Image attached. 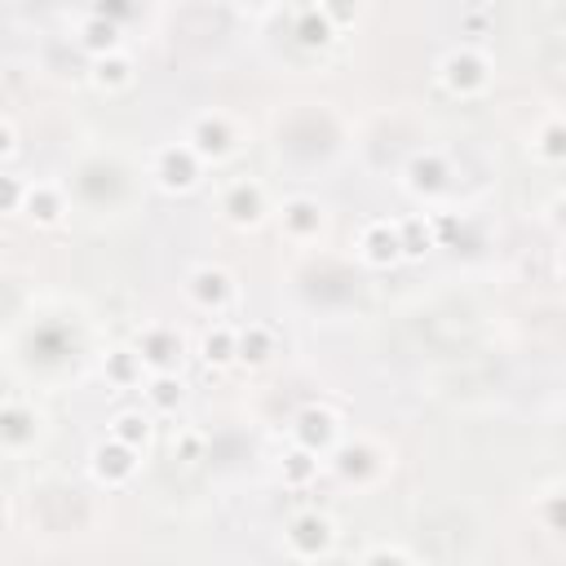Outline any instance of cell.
<instances>
[{"instance_id":"cell-1","label":"cell","mask_w":566,"mask_h":566,"mask_svg":"<svg viewBox=\"0 0 566 566\" xmlns=\"http://www.w3.org/2000/svg\"><path fill=\"white\" fill-rule=\"evenodd\" d=\"M336 522L327 517V513H318V509H301V513H292L287 517V526H283V548L296 557V562H318V557H327L332 548H336Z\"/></svg>"},{"instance_id":"cell-2","label":"cell","mask_w":566,"mask_h":566,"mask_svg":"<svg viewBox=\"0 0 566 566\" xmlns=\"http://www.w3.org/2000/svg\"><path fill=\"white\" fill-rule=\"evenodd\" d=\"M203 168H208V164L195 155L190 142H168V146H159V150L150 155V177H155V186H159L164 195H186V190H195L199 177H203Z\"/></svg>"},{"instance_id":"cell-3","label":"cell","mask_w":566,"mask_h":566,"mask_svg":"<svg viewBox=\"0 0 566 566\" xmlns=\"http://www.w3.org/2000/svg\"><path fill=\"white\" fill-rule=\"evenodd\" d=\"M438 84L451 93V97H478V93H486V84H491V62H486V53H478V49H447L442 53V62H438Z\"/></svg>"},{"instance_id":"cell-4","label":"cell","mask_w":566,"mask_h":566,"mask_svg":"<svg viewBox=\"0 0 566 566\" xmlns=\"http://www.w3.org/2000/svg\"><path fill=\"white\" fill-rule=\"evenodd\" d=\"M327 464H332V473H336L340 482L371 486V482L389 469V451H385V447H376L371 438H345V442L327 455Z\"/></svg>"},{"instance_id":"cell-5","label":"cell","mask_w":566,"mask_h":566,"mask_svg":"<svg viewBox=\"0 0 566 566\" xmlns=\"http://www.w3.org/2000/svg\"><path fill=\"white\" fill-rule=\"evenodd\" d=\"M186 142L195 146V155L203 164H221V159H230L239 150V124L226 111H203V115L190 119Z\"/></svg>"},{"instance_id":"cell-6","label":"cell","mask_w":566,"mask_h":566,"mask_svg":"<svg viewBox=\"0 0 566 566\" xmlns=\"http://www.w3.org/2000/svg\"><path fill=\"white\" fill-rule=\"evenodd\" d=\"M340 442H345V433H340V416L332 407L310 402V407H301L292 416V447H305V451H314V455L327 460Z\"/></svg>"},{"instance_id":"cell-7","label":"cell","mask_w":566,"mask_h":566,"mask_svg":"<svg viewBox=\"0 0 566 566\" xmlns=\"http://www.w3.org/2000/svg\"><path fill=\"white\" fill-rule=\"evenodd\" d=\"M270 212V199H265V186L256 177H234L226 190H221V217L234 226V230H252L261 226Z\"/></svg>"},{"instance_id":"cell-8","label":"cell","mask_w":566,"mask_h":566,"mask_svg":"<svg viewBox=\"0 0 566 566\" xmlns=\"http://www.w3.org/2000/svg\"><path fill=\"white\" fill-rule=\"evenodd\" d=\"M186 292H190V301H195L199 310H208V314H226V310L239 301V283H234V274L221 270V265H195L190 279H186Z\"/></svg>"},{"instance_id":"cell-9","label":"cell","mask_w":566,"mask_h":566,"mask_svg":"<svg viewBox=\"0 0 566 566\" xmlns=\"http://www.w3.org/2000/svg\"><path fill=\"white\" fill-rule=\"evenodd\" d=\"M133 349L142 354L146 371H177V363H181V354H186V340H181V332L168 327V323H146V327L137 332V345H133Z\"/></svg>"},{"instance_id":"cell-10","label":"cell","mask_w":566,"mask_h":566,"mask_svg":"<svg viewBox=\"0 0 566 566\" xmlns=\"http://www.w3.org/2000/svg\"><path fill=\"white\" fill-rule=\"evenodd\" d=\"M137 464H142V451L115 442L111 433L88 451V469H93V478H97L102 486H124V482L137 473Z\"/></svg>"},{"instance_id":"cell-11","label":"cell","mask_w":566,"mask_h":566,"mask_svg":"<svg viewBox=\"0 0 566 566\" xmlns=\"http://www.w3.org/2000/svg\"><path fill=\"white\" fill-rule=\"evenodd\" d=\"M358 256H363L367 265H376V270L402 261V234H398V221H389V217L367 221V226L358 230Z\"/></svg>"},{"instance_id":"cell-12","label":"cell","mask_w":566,"mask_h":566,"mask_svg":"<svg viewBox=\"0 0 566 566\" xmlns=\"http://www.w3.org/2000/svg\"><path fill=\"white\" fill-rule=\"evenodd\" d=\"M407 190L411 195H420V199H433V195H442L447 190V181H451V164H447V155L442 150H416L411 159H407Z\"/></svg>"},{"instance_id":"cell-13","label":"cell","mask_w":566,"mask_h":566,"mask_svg":"<svg viewBox=\"0 0 566 566\" xmlns=\"http://www.w3.org/2000/svg\"><path fill=\"white\" fill-rule=\"evenodd\" d=\"M323 221H327V212H323V203L310 199V195H292V199H283V208H279V226H283V234L296 239V243L318 239V234H323Z\"/></svg>"},{"instance_id":"cell-14","label":"cell","mask_w":566,"mask_h":566,"mask_svg":"<svg viewBox=\"0 0 566 566\" xmlns=\"http://www.w3.org/2000/svg\"><path fill=\"white\" fill-rule=\"evenodd\" d=\"M80 49L88 57H106V53H119V22L106 18L102 9H88L80 18Z\"/></svg>"},{"instance_id":"cell-15","label":"cell","mask_w":566,"mask_h":566,"mask_svg":"<svg viewBox=\"0 0 566 566\" xmlns=\"http://www.w3.org/2000/svg\"><path fill=\"white\" fill-rule=\"evenodd\" d=\"M22 217H31L35 226H57V221L66 217V195H62V186H57V181H31Z\"/></svg>"},{"instance_id":"cell-16","label":"cell","mask_w":566,"mask_h":566,"mask_svg":"<svg viewBox=\"0 0 566 566\" xmlns=\"http://www.w3.org/2000/svg\"><path fill=\"white\" fill-rule=\"evenodd\" d=\"M199 358H203V367H230V363H239V327H234V323H212V327H203V336H199Z\"/></svg>"},{"instance_id":"cell-17","label":"cell","mask_w":566,"mask_h":566,"mask_svg":"<svg viewBox=\"0 0 566 566\" xmlns=\"http://www.w3.org/2000/svg\"><path fill=\"white\" fill-rule=\"evenodd\" d=\"M102 376H106V385H115V389H137V385H146V363H142V354H137L133 345H115V349L102 358Z\"/></svg>"},{"instance_id":"cell-18","label":"cell","mask_w":566,"mask_h":566,"mask_svg":"<svg viewBox=\"0 0 566 566\" xmlns=\"http://www.w3.org/2000/svg\"><path fill=\"white\" fill-rule=\"evenodd\" d=\"M35 424H40V416L31 407H22L18 398H4V407H0V442L9 451H22L27 442H35Z\"/></svg>"},{"instance_id":"cell-19","label":"cell","mask_w":566,"mask_h":566,"mask_svg":"<svg viewBox=\"0 0 566 566\" xmlns=\"http://www.w3.org/2000/svg\"><path fill=\"white\" fill-rule=\"evenodd\" d=\"M88 80H93L102 93H124V88L137 80V66H133V57L119 49V53L93 57V62H88Z\"/></svg>"},{"instance_id":"cell-20","label":"cell","mask_w":566,"mask_h":566,"mask_svg":"<svg viewBox=\"0 0 566 566\" xmlns=\"http://www.w3.org/2000/svg\"><path fill=\"white\" fill-rule=\"evenodd\" d=\"M296 40L305 49H323V44L336 40V22H332L327 4H301L296 9Z\"/></svg>"},{"instance_id":"cell-21","label":"cell","mask_w":566,"mask_h":566,"mask_svg":"<svg viewBox=\"0 0 566 566\" xmlns=\"http://www.w3.org/2000/svg\"><path fill=\"white\" fill-rule=\"evenodd\" d=\"M274 354H279V336H274V327H265V323H243V327H239V363H248V367H265Z\"/></svg>"},{"instance_id":"cell-22","label":"cell","mask_w":566,"mask_h":566,"mask_svg":"<svg viewBox=\"0 0 566 566\" xmlns=\"http://www.w3.org/2000/svg\"><path fill=\"white\" fill-rule=\"evenodd\" d=\"M142 398L150 411H177L186 402V385L177 371H150L146 385H142Z\"/></svg>"},{"instance_id":"cell-23","label":"cell","mask_w":566,"mask_h":566,"mask_svg":"<svg viewBox=\"0 0 566 566\" xmlns=\"http://www.w3.org/2000/svg\"><path fill=\"white\" fill-rule=\"evenodd\" d=\"M398 234H402V261H420V256L438 243L429 212H420V217H398Z\"/></svg>"},{"instance_id":"cell-24","label":"cell","mask_w":566,"mask_h":566,"mask_svg":"<svg viewBox=\"0 0 566 566\" xmlns=\"http://www.w3.org/2000/svg\"><path fill=\"white\" fill-rule=\"evenodd\" d=\"M318 464H323V455H314L305 447H287L283 460H279V478H283V486L301 491V486H310L318 478Z\"/></svg>"},{"instance_id":"cell-25","label":"cell","mask_w":566,"mask_h":566,"mask_svg":"<svg viewBox=\"0 0 566 566\" xmlns=\"http://www.w3.org/2000/svg\"><path fill=\"white\" fill-rule=\"evenodd\" d=\"M150 433H155V424H150L146 411H119L111 420V438L124 442V447H133V451H146L150 447Z\"/></svg>"},{"instance_id":"cell-26","label":"cell","mask_w":566,"mask_h":566,"mask_svg":"<svg viewBox=\"0 0 566 566\" xmlns=\"http://www.w3.org/2000/svg\"><path fill=\"white\" fill-rule=\"evenodd\" d=\"M531 150L544 164H566V119H544L531 137Z\"/></svg>"},{"instance_id":"cell-27","label":"cell","mask_w":566,"mask_h":566,"mask_svg":"<svg viewBox=\"0 0 566 566\" xmlns=\"http://www.w3.org/2000/svg\"><path fill=\"white\" fill-rule=\"evenodd\" d=\"M27 190H31V181H22L18 172H4V177H0V212L22 217V208H27Z\"/></svg>"},{"instance_id":"cell-28","label":"cell","mask_w":566,"mask_h":566,"mask_svg":"<svg viewBox=\"0 0 566 566\" xmlns=\"http://www.w3.org/2000/svg\"><path fill=\"white\" fill-rule=\"evenodd\" d=\"M203 451H208L203 429H177V438H172V455H177L181 464H199Z\"/></svg>"},{"instance_id":"cell-29","label":"cell","mask_w":566,"mask_h":566,"mask_svg":"<svg viewBox=\"0 0 566 566\" xmlns=\"http://www.w3.org/2000/svg\"><path fill=\"white\" fill-rule=\"evenodd\" d=\"M358 566H411V557L398 548V544H376V548H367L363 553V562Z\"/></svg>"},{"instance_id":"cell-30","label":"cell","mask_w":566,"mask_h":566,"mask_svg":"<svg viewBox=\"0 0 566 566\" xmlns=\"http://www.w3.org/2000/svg\"><path fill=\"white\" fill-rule=\"evenodd\" d=\"M539 517H544V526H553V531H566V491H557V495H544V504H539Z\"/></svg>"},{"instance_id":"cell-31","label":"cell","mask_w":566,"mask_h":566,"mask_svg":"<svg viewBox=\"0 0 566 566\" xmlns=\"http://www.w3.org/2000/svg\"><path fill=\"white\" fill-rule=\"evenodd\" d=\"M18 155V124H13V115H0V159L9 164Z\"/></svg>"},{"instance_id":"cell-32","label":"cell","mask_w":566,"mask_h":566,"mask_svg":"<svg viewBox=\"0 0 566 566\" xmlns=\"http://www.w3.org/2000/svg\"><path fill=\"white\" fill-rule=\"evenodd\" d=\"M548 221H553V226L566 234V195H557V199L548 203Z\"/></svg>"},{"instance_id":"cell-33","label":"cell","mask_w":566,"mask_h":566,"mask_svg":"<svg viewBox=\"0 0 566 566\" xmlns=\"http://www.w3.org/2000/svg\"><path fill=\"white\" fill-rule=\"evenodd\" d=\"M557 270L566 274V243H562V256H557Z\"/></svg>"}]
</instances>
